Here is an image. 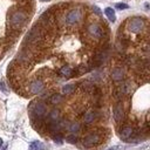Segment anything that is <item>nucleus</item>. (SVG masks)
I'll use <instances>...</instances> for the list:
<instances>
[{
	"label": "nucleus",
	"instance_id": "1",
	"mask_svg": "<svg viewBox=\"0 0 150 150\" xmlns=\"http://www.w3.org/2000/svg\"><path fill=\"white\" fill-rule=\"evenodd\" d=\"M28 21V13L23 9H12L8 14L9 29L21 30V28Z\"/></svg>",
	"mask_w": 150,
	"mask_h": 150
},
{
	"label": "nucleus",
	"instance_id": "2",
	"mask_svg": "<svg viewBox=\"0 0 150 150\" xmlns=\"http://www.w3.org/2000/svg\"><path fill=\"white\" fill-rule=\"evenodd\" d=\"M86 30H87V34L93 39H96V40H102V39L107 40L108 39L109 29L107 26H104V23L102 27L97 22H90L86 26Z\"/></svg>",
	"mask_w": 150,
	"mask_h": 150
},
{
	"label": "nucleus",
	"instance_id": "3",
	"mask_svg": "<svg viewBox=\"0 0 150 150\" xmlns=\"http://www.w3.org/2000/svg\"><path fill=\"white\" fill-rule=\"evenodd\" d=\"M47 104L42 101H34L28 107L30 118H45L47 116Z\"/></svg>",
	"mask_w": 150,
	"mask_h": 150
},
{
	"label": "nucleus",
	"instance_id": "4",
	"mask_svg": "<svg viewBox=\"0 0 150 150\" xmlns=\"http://www.w3.org/2000/svg\"><path fill=\"white\" fill-rule=\"evenodd\" d=\"M103 137H104V136H103V132H102V131H98V130L91 131V132H89L87 136L83 137V139H82V145H83V148H91V146H95V145H97V144H100V143L102 142Z\"/></svg>",
	"mask_w": 150,
	"mask_h": 150
},
{
	"label": "nucleus",
	"instance_id": "5",
	"mask_svg": "<svg viewBox=\"0 0 150 150\" xmlns=\"http://www.w3.org/2000/svg\"><path fill=\"white\" fill-rule=\"evenodd\" d=\"M83 19V12L80 8H73L64 15V25L67 26H75L80 23Z\"/></svg>",
	"mask_w": 150,
	"mask_h": 150
},
{
	"label": "nucleus",
	"instance_id": "6",
	"mask_svg": "<svg viewBox=\"0 0 150 150\" xmlns=\"http://www.w3.org/2000/svg\"><path fill=\"white\" fill-rule=\"evenodd\" d=\"M144 27H145V20L141 16L130 18L127 22V28L131 33H139L144 29Z\"/></svg>",
	"mask_w": 150,
	"mask_h": 150
},
{
	"label": "nucleus",
	"instance_id": "7",
	"mask_svg": "<svg viewBox=\"0 0 150 150\" xmlns=\"http://www.w3.org/2000/svg\"><path fill=\"white\" fill-rule=\"evenodd\" d=\"M112 116L116 123H122L124 117H125V112H124V107L122 104V102H116L114 105V110H112Z\"/></svg>",
	"mask_w": 150,
	"mask_h": 150
},
{
	"label": "nucleus",
	"instance_id": "8",
	"mask_svg": "<svg viewBox=\"0 0 150 150\" xmlns=\"http://www.w3.org/2000/svg\"><path fill=\"white\" fill-rule=\"evenodd\" d=\"M43 89H45V83H43L42 80H40V79H34V80H32V81L29 82L28 90H29L30 94H34V95L41 94V93L43 91Z\"/></svg>",
	"mask_w": 150,
	"mask_h": 150
},
{
	"label": "nucleus",
	"instance_id": "9",
	"mask_svg": "<svg viewBox=\"0 0 150 150\" xmlns=\"http://www.w3.org/2000/svg\"><path fill=\"white\" fill-rule=\"evenodd\" d=\"M134 132H135V129L130 124H123L121 127V129L118 130V135H120L121 139H123V141H128L134 135Z\"/></svg>",
	"mask_w": 150,
	"mask_h": 150
},
{
	"label": "nucleus",
	"instance_id": "10",
	"mask_svg": "<svg viewBox=\"0 0 150 150\" xmlns=\"http://www.w3.org/2000/svg\"><path fill=\"white\" fill-rule=\"evenodd\" d=\"M61 112L59 109H52L45 117V123H59L61 120Z\"/></svg>",
	"mask_w": 150,
	"mask_h": 150
},
{
	"label": "nucleus",
	"instance_id": "11",
	"mask_svg": "<svg viewBox=\"0 0 150 150\" xmlns=\"http://www.w3.org/2000/svg\"><path fill=\"white\" fill-rule=\"evenodd\" d=\"M110 76H111V80L112 81H115V82H122L124 80V76H125L124 69L122 67H115L111 70Z\"/></svg>",
	"mask_w": 150,
	"mask_h": 150
},
{
	"label": "nucleus",
	"instance_id": "12",
	"mask_svg": "<svg viewBox=\"0 0 150 150\" xmlns=\"http://www.w3.org/2000/svg\"><path fill=\"white\" fill-rule=\"evenodd\" d=\"M98 111H96V110H89V111H87L86 114H84V116H83V122L86 123V124H90V123H93L97 117H98Z\"/></svg>",
	"mask_w": 150,
	"mask_h": 150
},
{
	"label": "nucleus",
	"instance_id": "13",
	"mask_svg": "<svg viewBox=\"0 0 150 150\" xmlns=\"http://www.w3.org/2000/svg\"><path fill=\"white\" fill-rule=\"evenodd\" d=\"M73 73H74V69H73L70 66H68V64L62 66V67L59 69V75L62 76V77H64V79H70V77H73Z\"/></svg>",
	"mask_w": 150,
	"mask_h": 150
},
{
	"label": "nucleus",
	"instance_id": "14",
	"mask_svg": "<svg viewBox=\"0 0 150 150\" xmlns=\"http://www.w3.org/2000/svg\"><path fill=\"white\" fill-rule=\"evenodd\" d=\"M88 71H90L89 66H88L87 63H81V64H79V66H77V67L74 69L73 77H74V76H80V75H83L84 73H88Z\"/></svg>",
	"mask_w": 150,
	"mask_h": 150
},
{
	"label": "nucleus",
	"instance_id": "15",
	"mask_svg": "<svg viewBox=\"0 0 150 150\" xmlns=\"http://www.w3.org/2000/svg\"><path fill=\"white\" fill-rule=\"evenodd\" d=\"M95 87H96L95 83L94 82H90V81H84V82L81 83V89L84 93H87V94H93Z\"/></svg>",
	"mask_w": 150,
	"mask_h": 150
},
{
	"label": "nucleus",
	"instance_id": "16",
	"mask_svg": "<svg viewBox=\"0 0 150 150\" xmlns=\"http://www.w3.org/2000/svg\"><path fill=\"white\" fill-rule=\"evenodd\" d=\"M75 89H76V86L73 84V83L64 84V86L62 87V94H64V95H70V94H73V93L75 91Z\"/></svg>",
	"mask_w": 150,
	"mask_h": 150
},
{
	"label": "nucleus",
	"instance_id": "17",
	"mask_svg": "<svg viewBox=\"0 0 150 150\" xmlns=\"http://www.w3.org/2000/svg\"><path fill=\"white\" fill-rule=\"evenodd\" d=\"M29 150H47L46 145L43 143H41L40 141H34L30 143L29 145Z\"/></svg>",
	"mask_w": 150,
	"mask_h": 150
},
{
	"label": "nucleus",
	"instance_id": "18",
	"mask_svg": "<svg viewBox=\"0 0 150 150\" xmlns=\"http://www.w3.org/2000/svg\"><path fill=\"white\" fill-rule=\"evenodd\" d=\"M62 101H63V96L61 95V94H53L50 97H49V103H52V104H60V103H62Z\"/></svg>",
	"mask_w": 150,
	"mask_h": 150
},
{
	"label": "nucleus",
	"instance_id": "19",
	"mask_svg": "<svg viewBox=\"0 0 150 150\" xmlns=\"http://www.w3.org/2000/svg\"><path fill=\"white\" fill-rule=\"evenodd\" d=\"M67 129H68L71 134H75V135H76V134L81 130V125H80V123H79V122H70Z\"/></svg>",
	"mask_w": 150,
	"mask_h": 150
},
{
	"label": "nucleus",
	"instance_id": "20",
	"mask_svg": "<svg viewBox=\"0 0 150 150\" xmlns=\"http://www.w3.org/2000/svg\"><path fill=\"white\" fill-rule=\"evenodd\" d=\"M104 14L107 15V18L111 21V22H114L115 20H116V14H115V11L111 8V7H107L105 9H104Z\"/></svg>",
	"mask_w": 150,
	"mask_h": 150
},
{
	"label": "nucleus",
	"instance_id": "21",
	"mask_svg": "<svg viewBox=\"0 0 150 150\" xmlns=\"http://www.w3.org/2000/svg\"><path fill=\"white\" fill-rule=\"evenodd\" d=\"M63 139H64L66 142L70 143V144H76V143H77V141H79V138H77V136H76L75 134H70V135H68V136L63 137Z\"/></svg>",
	"mask_w": 150,
	"mask_h": 150
},
{
	"label": "nucleus",
	"instance_id": "22",
	"mask_svg": "<svg viewBox=\"0 0 150 150\" xmlns=\"http://www.w3.org/2000/svg\"><path fill=\"white\" fill-rule=\"evenodd\" d=\"M52 138H53L54 142H56L57 144H61L62 141H63V135H62V132H56V134H53V135H52Z\"/></svg>",
	"mask_w": 150,
	"mask_h": 150
},
{
	"label": "nucleus",
	"instance_id": "23",
	"mask_svg": "<svg viewBox=\"0 0 150 150\" xmlns=\"http://www.w3.org/2000/svg\"><path fill=\"white\" fill-rule=\"evenodd\" d=\"M115 7L118 8V9H127V8H129V6L127 4H124V2H118V4L115 5Z\"/></svg>",
	"mask_w": 150,
	"mask_h": 150
},
{
	"label": "nucleus",
	"instance_id": "24",
	"mask_svg": "<svg viewBox=\"0 0 150 150\" xmlns=\"http://www.w3.org/2000/svg\"><path fill=\"white\" fill-rule=\"evenodd\" d=\"M93 11H94L97 15H101V11H100V8H98L97 6H94V7H93Z\"/></svg>",
	"mask_w": 150,
	"mask_h": 150
},
{
	"label": "nucleus",
	"instance_id": "25",
	"mask_svg": "<svg viewBox=\"0 0 150 150\" xmlns=\"http://www.w3.org/2000/svg\"><path fill=\"white\" fill-rule=\"evenodd\" d=\"M0 90H2L4 93H6V91H7V90H6V87H5V83H4L2 81L0 82Z\"/></svg>",
	"mask_w": 150,
	"mask_h": 150
},
{
	"label": "nucleus",
	"instance_id": "26",
	"mask_svg": "<svg viewBox=\"0 0 150 150\" xmlns=\"http://www.w3.org/2000/svg\"><path fill=\"white\" fill-rule=\"evenodd\" d=\"M107 150H117V146H112V148H109Z\"/></svg>",
	"mask_w": 150,
	"mask_h": 150
},
{
	"label": "nucleus",
	"instance_id": "27",
	"mask_svg": "<svg viewBox=\"0 0 150 150\" xmlns=\"http://www.w3.org/2000/svg\"><path fill=\"white\" fill-rule=\"evenodd\" d=\"M1 146H2V139L0 138V149H1Z\"/></svg>",
	"mask_w": 150,
	"mask_h": 150
},
{
	"label": "nucleus",
	"instance_id": "28",
	"mask_svg": "<svg viewBox=\"0 0 150 150\" xmlns=\"http://www.w3.org/2000/svg\"><path fill=\"white\" fill-rule=\"evenodd\" d=\"M2 150H7V145H4V148H2Z\"/></svg>",
	"mask_w": 150,
	"mask_h": 150
},
{
	"label": "nucleus",
	"instance_id": "29",
	"mask_svg": "<svg viewBox=\"0 0 150 150\" xmlns=\"http://www.w3.org/2000/svg\"><path fill=\"white\" fill-rule=\"evenodd\" d=\"M40 1H49V0H40Z\"/></svg>",
	"mask_w": 150,
	"mask_h": 150
}]
</instances>
